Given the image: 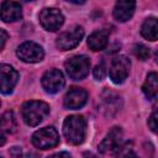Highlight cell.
<instances>
[{
  "label": "cell",
  "mask_w": 158,
  "mask_h": 158,
  "mask_svg": "<svg viewBox=\"0 0 158 158\" xmlns=\"http://www.w3.org/2000/svg\"><path fill=\"white\" fill-rule=\"evenodd\" d=\"M83 158H99L98 156H95L94 153H84Z\"/></svg>",
  "instance_id": "4316f807"
},
{
  "label": "cell",
  "mask_w": 158,
  "mask_h": 158,
  "mask_svg": "<svg viewBox=\"0 0 158 158\" xmlns=\"http://www.w3.org/2000/svg\"><path fill=\"white\" fill-rule=\"evenodd\" d=\"M109 41V32L106 30H99L93 32L88 38V46L93 51H101L106 47Z\"/></svg>",
  "instance_id": "9a60e30c"
},
{
  "label": "cell",
  "mask_w": 158,
  "mask_h": 158,
  "mask_svg": "<svg viewBox=\"0 0 158 158\" xmlns=\"http://www.w3.org/2000/svg\"><path fill=\"white\" fill-rule=\"evenodd\" d=\"M48 158H72V156L67 152H58V153H54V154L49 156Z\"/></svg>",
  "instance_id": "484cf974"
},
{
  "label": "cell",
  "mask_w": 158,
  "mask_h": 158,
  "mask_svg": "<svg viewBox=\"0 0 158 158\" xmlns=\"http://www.w3.org/2000/svg\"><path fill=\"white\" fill-rule=\"evenodd\" d=\"M131 68V62L125 56H117L110 65V78L115 84H121L126 80Z\"/></svg>",
  "instance_id": "52a82bcc"
},
{
  "label": "cell",
  "mask_w": 158,
  "mask_h": 158,
  "mask_svg": "<svg viewBox=\"0 0 158 158\" xmlns=\"http://www.w3.org/2000/svg\"><path fill=\"white\" fill-rule=\"evenodd\" d=\"M16 54L22 62H26V63H37L42 60L44 57L43 48L40 44L31 41L23 42L22 44H20L16 51Z\"/></svg>",
  "instance_id": "8992f818"
},
{
  "label": "cell",
  "mask_w": 158,
  "mask_h": 158,
  "mask_svg": "<svg viewBox=\"0 0 158 158\" xmlns=\"http://www.w3.org/2000/svg\"><path fill=\"white\" fill-rule=\"evenodd\" d=\"M118 102H120V98L112 93H107L105 91V94L102 95V110H106V115H111L114 112H116L118 110Z\"/></svg>",
  "instance_id": "ac0fdd59"
},
{
  "label": "cell",
  "mask_w": 158,
  "mask_h": 158,
  "mask_svg": "<svg viewBox=\"0 0 158 158\" xmlns=\"http://www.w3.org/2000/svg\"><path fill=\"white\" fill-rule=\"evenodd\" d=\"M133 53H135V56H136L138 59H141V60H146V59H148L149 56H151L149 48H148L147 46L142 44V43H138V44H136V46L133 47Z\"/></svg>",
  "instance_id": "44dd1931"
},
{
  "label": "cell",
  "mask_w": 158,
  "mask_h": 158,
  "mask_svg": "<svg viewBox=\"0 0 158 158\" xmlns=\"http://www.w3.org/2000/svg\"><path fill=\"white\" fill-rule=\"evenodd\" d=\"M64 83L65 80L63 73L58 69H51L46 72L44 75L42 77V86L49 94L58 93L64 86Z\"/></svg>",
  "instance_id": "9c48e42d"
},
{
  "label": "cell",
  "mask_w": 158,
  "mask_h": 158,
  "mask_svg": "<svg viewBox=\"0 0 158 158\" xmlns=\"http://www.w3.org/2000/svg\"><path fill=\"white\" fill-rule=\"evenodd\" d=\"M88 93L81 88H72L64 96V106L69 110H77L85 105Z\"/></svg>",
  "instance_id": "7c38bea8"
},
{
  "label": "cell",
  "mask_w": 158,
  "mask_h": 158,
  "mask_svg": "<svg viewBox=\"0 0 158 158\" xmlns=\"http://www.w3.org/2000/svg\"><path fill=\"white\" fill-rule=\"evenodd\" d=\"M0 127L7 133H14L17 128V121L12 111H6L0 117Z\"/></svg>",
  "instance_id": "d6986e66"
},
{
  "label": "cell",
  "mask_w": 158,
  "mask_h": 158,
  "mask_svg": "<svg viewBox=\"0 0 158 158\" xmlns=\"http://www.w3.org/2000/svg\"><path fill=\"white\" fill-rule=\"evenodd\" d=\"M7 37H9L7 32L5 30L0 28V51H2V48H4V46H5L6 41H7Z\"/></svg>",
  "instance_id": "cb8c5ba5"
},
{
  "label": "cell",
  "mask_w": 158,
  "mask_h": 158,
  "mask_svg": "<svg viewBox=\"0 0 158 158\" xmlns=\"http://www.w3.org/2000/svg\"><path fill=\"white\" fill-rule=\"evenodd\" d=\"M84 37V30L80 26H74L68 31L62 32L57 38V47L60 51H69L75 48Z\"/></svg>",
  "instance_id": "5b68a950"
},
{
  "label": "cell",
  "mask_w": 158,
  "mask_h": 158,
  "mask_svg": "<svg viewBox=\"0 0 158 158\" xmlns=\"http://www.w3.org/2000/svg\"><path fill=\"white\" fill-rule=\"evenodd\" d=\"M0 158H1V157H0Z\"/></svg>",
  "instance_id": "f1b7e54d"
},
{
  "label": "cell",
  "mask_w": 158,
  "mask_h": 158,
  "mask_svg": "<svg viewBox=\"0 0 158 158\" xmlns=\"http://www.w3.org/2000/svg\"><path fill=\"white\" fill-rule=\"evenodd\" d=\"M106 75V65L104 63H100L98 64L95 68H94V77L96 80H102Z\"/></svg>",
  "instance_id": "7402d4cb"
},
{
  "label": "cell",
  "mask_w": 158,
  "mask_h": 158,
  "mask_svg": "<svg viewBox=\"0 0 158 158\" xmlns=\"http://www.w3.org/2000/svg\"><path fill=\"white\" fill-rule=\"evenodd\" d=\"M48 114H49V106L43 101H37V100L27 101L21 107L22 118L28 126H37L47 117Z\"/></svg>",
  "instance_id": "7a4b0ae2"
},
{
  "label": "cell",
  "mask_w": 158,
  "mask_h": 158,
  "mask_svg": "<svg viewBox=\"0 0 158 158\" xmlns=\"http://www.w3.org/2000/svg\"><path fill=\"white\" fill-rule=\"evenodd\" d=\"M121 143H122V130L121 127H114L100 143L99 151L101 153H111L115 152L121 146Z\"/></svg>",
  "instance_id": "8fae6325"
},
{
  "label": "cell",
  "mask_w": 158,
  "mask_h": 158,
  "mask_svg": "<svg viewBox=\"0 0 158 158\" xmlns=\"http://www.w3.org/2000/svg\"><path fill=\"white\" fill-rule=\"evenodd\" d=\"M148 126H149V128H151L153 132L157 131V111H156V110L152 112L151 117L148 118Z\"/></svg>",
  "instance_id": "603a6c76"
},
{
  "label": "cell",
  "mask_w": 158,
  "mask_h": 158,
  "mask_svg": "<svg viewBox=\"0 0 158 158\" xmlns=\"http://www.w3.org/2000/svg\"><path fill=\"white\" fill-rule=\"evenodd\" d=\"M90 69V60L86 56H74L65 62V70L73 80L84 79Z\"/></svg>",
  "instance_id": "3957f363"
},
{
  "label": "cell",
  "mask_w": 158,
  "mask_h": 158,
  "mask_svg": "<svg viewBox=\"0 0 158 158\" xmlns=\"http://www.w3.org/2000/svg\"><path fill=\"white\" fill-rule=\"evenodd\" d=\"M19 74L9 64L0 65V91L2 94L12 93L15 85L17 84Z\"/></svg>",
  "instance_id": "30bf717a"
},
{
  "label": "cell",
  "mask_w": 158,
  "mask_h": 158,
  "mask_svg": "<svg viewBox=\"0 0 158 158\" xmlns=\"http://www.w3.org/2000/svg\"><path fill=\"white\" fill-rule=\"evenodd\" d=\"M157 30H158L157 19L149 17V19H146L144 22L142 23L141 33L144 38H147L149 41H156L157 40Z\"/></svg>",
  "instance_id": "e0dca14e"
},
{
  "label": "cell",
  "mask_w": 158,
  "mask_h": 158,
  "mask_svg": "<svg viewBox=\"0 0 158 158\" xmlns=\"http://www.w3.org/2000/svg\"><path fill=\"white\" fill-rule=\"evenodd\" d=\"M0 17L5 22H14L22 17L21 5L16 1H4L0 6Z\"/></svg>",
  "instance_id": "4fadbf2b"
},
{
  "label": "cell",
  "mask_w": 158,
  "mask_h": 158,
  "mask_svg": "<svg viewBox=\"0 0 158 158\" xmlns=\"http://www.w3.org/2000/svg\"><path fill=\"white\" fill-rule=\"evenodd\" d=\"M117 158H138L135 151L132 149L131 143H121V146L115 151Z\"/></svg>",
  "instance_id": "ffe728a7"
},
{
  "label": "cell",
  "mask_w": 158,
  "mask_h": 158,
  "mask_svg": "<svg viewBox=\"0 0 158 158\" xmlns=\"http://www.w3.org/2000/svg\"><path fill=\"white\" fill-rule=\"evenodd\" d=\"M40 22L47 31H57L64 22V17L58 9L46 7L40 14Z\"/></svg>",
  "instance_id": "ba28073f"
},
{
  "label": "cell",
  "mask_w": 158,
  "mask_h": 158,
  "mask_svg": "<svg viewBox=\"0 0 158 158\" xmlns=\"http://www.w3.org/2000/svg\"><path fill=\"white\" fill-rule=\"evenodd\" d=\"M86 122L80 115H70L63 122V135L72 144H80L85 138Z\"/></svg>",
  "instance_id": "6da1fadb"
},
{
  "label": "cell",
  "mask_w": 158,
  "mask_h": 158,
  "mask_svg": "<svg viewBox=\"0 0 158 158\" xmlns=\"http://www.w3.org/2000/svg\"><path fill=\"white\" fill-rule=\"evenodd\" d=\"M142 90L149 100L156 99L157 93H158V75H157V73L152 72L147 75L146 81L142 86Z\"/></svg>",
  "instance_id": "2e32d148"
},
{
  "label": "cell",
  "mask_w": 158,
  "mask_h": 158,
  "mask_svg": "<svg viewBox=\"0 0 158 158\" xmlns=\"http://www.w3.org/2000/svg\"><path fill=\"white\" fill-rule=\"evenodd\" d=\"M5 141H6V138H5V136H4V133L0 131V146H2L4 143H5Z\"/></svg>",
  "instance_id": "83f0119b"
},
{
  "label": "cell",
  "mask_w": 158,
  "mask_h": 158,
  "mask_svg": "<svg viewBox=\"0 0 158 158\" xmlns=\"http://www.w3.org/2000/svg\"><path fill=\"white\" fill-rule=\"evenodd\" d=\"M10 154L12 156V158H21V148H19V147H12L11 149H10Z\"/></svg>",
  "instance_id": "d4e9b609"
},
{
  "label": "cell",
  "mask_w": 158,
  "mask_h": 158,
  "mask_svg": "<svg viewBox=\"0 0 158 158\" xmlns=\"http://www.w3.org/2000/svg\"><path fill=\"white\" fill-rule=\"evenodd\" d=\"M135 7L136 2L133 1H117L114 7V17L120 22L128 21L135 12Z\"/></svg>",
  "instance_id": "5bb4252c"
},
{
  "label": "cell",
  "mask_w": 158,
  "mask_h": 158,
  "mask_svg": "<svg viewBox=\"0 0 158 158\" xmlns=\"http://www.w3.org/2000/svg\"><path fill=\"white\" fill-rule=\"evenodd\" d=\"M59 135L53 127H44L32 135V143L40 149H49L58 144Z\"/></svg>",
  "instance_id": "277c9868"
}]
</instances>
